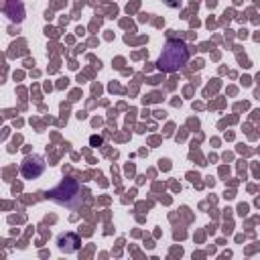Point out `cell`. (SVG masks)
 <instances>
[{"label": "cell", "instance_id": "cell-4", "mask_svg": "<svg viewBox=\"0 0 260 260\" xmlns=\"http://www.w3.org/2000/svg\"><path fill=\"white\" fill-rule=\"evenodd\" d=\"M59 248L65 254H73V252H77L81 248V238L77 234H71V232L63 234V236H59Z\"/></svg>", "mask_w": 260, "mask_h": 260}, {"label": "cell", "instance_id": "cell-3", "mask_svg": "<svg viewBox=\"0 0 260 260\" xmlns=\"http://www.w3.org/2000/svg\"><path fill=\"white\" fill-rule=\"evenodd\" d=\"M43 171H45V160L39 154L26 156L24 162H22V167H20V173H22L24 179H37Z\"/></svg>", "mask_w": 260, "mask_h": 260}, {"label": "cell", "instance_id": "cell-1", "mask_svg": "<svg viewBox=\"0 0 260 260\" xmlns=\"http://www.w3.org/2000/svg\"><path fill=\"white\" fill-rule=\"evenodd\" d=\"M187 61H189V49H187L185 41L169 39L158 57V67L167 73H173V71H179L181 67H185Z\"/></svg>", "mask_w": 260, "mask_h": 260}, {"label": "cell", "instance_id": "cell-7", "mask_svg": "<svg viewBox=\"0 0 260 260\" xmlns=\"http://www.w3.org/2000/svg\"><path fill=\"white\" fill-rule=\"evenodd\" d=\"M91 142H93V144H102V138H100V136H91Z\"/></svg>", "mask_w": 260, "mask_h": 260}, {"label": "cell", "instance_id": "cell-5", "mask_svg": "<svg viewBox=\"0 0 260 260\" xmlns=\"http://www.w3.org/2000/svg\"><path fill=\"white\" fill-rule=\"evenodd\" d=\"M4 12H6V16H8L10 20H16V22H20L22 16H24V8H22V4L16 2V0H8Z\"/></svg>", "mask_w": 260, "mask_h": 260}, {"label": "cell", "instance_id": "cell-2", "mask_svg": "<svg viewBox=\"0 0 260 260\" xmlns=\"http://www.w3.org/2000/svg\"><path fill=\"white\" fill-rule=\"evenodd\" d=\"M47 199L67 207V209H77L83 201V195H81V185L77 183V179L73 177H65L55 189L47 191Z\"/></svg>", "mask_w": 260, "mask_h": 260}, {"label": "cell", "instance_id": "cell-6", "mask_svg": "<svg viewBox=\"0 0 260 260\" xmlns=\"http://www.w3.org/2000/svg\"><path fill=\"white\" fill-rule=\"evenodd\" d=\"M167 2V6H171V8H179L181 6V0H165Z\"/></svg>", "mask_w": 260, "mask_h": 260}]
</instances>
